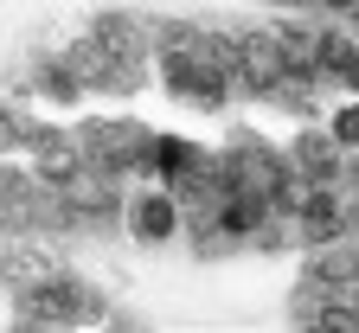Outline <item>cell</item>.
I'll return each instance as SVG.
<instances>
[{
	"label": "cell",
	"instance_id": "obj_1",
	"mask_svg": "<svg viewBox=\"0 0 359 333\" xmlns=\"http://www.w3.org/2000/svg\"><path fill=\"white\" fill-rule=\"evenodd\" d=\"M26 308L39 320H71L83 308V295H77V282H39V289H26Z\"/></svg>",
	"mask_w": 359,
	"mask_h": 333
},
{
	"label": "cell",
	"instance_id": "obj_4",
	"mask_svg": "<svg viewBox=\"0 0 359 333\" xmlns=\"http://www.w3.org/2000/svg\"><path fill=\"white\" fill-rule=\"evenodd\" d=\"M334 135H340V141H359V109H346V116L334 122Z\"/></svg>",
	"mask_w": 359,
	"mask_h": 333
},
{
	"label": "cell",
	"instance_id": "obj_2",
	"mask_svg": "<svg viewBox=\"0 0 359 333\" xmlns=\"http://www.w3.org/2000/svg\"><path fill=\"white\" fill-rule=\"evenodd\" d=\"M173 224H180V205H173L167 193H154V199L135 205V231H142V237H167Z\"/></svg>",
	"mask_w": 359,
	"mask_h": 333
},
{
	"label": "cell",
	"instance_id": "obj_3",
	"mask_svg": "<svg viewBox=\"0 0 359 333\" xmlns=\"http://www.w3.org/2000/svg\"><path fill=\"white\" fill-rule=\"evenodd\" d=\"M302 224H308V237H334L340 231V199L334 193H308L302 199Z\"/></svg>",
	"mask_w": 359,
	"mask_h": 333
}]
</instances>
